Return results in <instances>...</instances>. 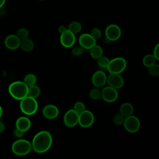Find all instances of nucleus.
Instances as JSON below:
<instances>
[{"label": "nucleus", "mask_w": 159, "mask_h": 159, "mask_svg": "<svg viewBox=\"0 0 159 159\" xmlns=\"http://www.w3.org/2000/svg\"><path fill=\"white\" fill-rule=\"evenodd\" d=\"M31 143L33 150L36 153H43L47 152L52 144L51 134L47 130L40 131L35 134Z\"/></svg>", "instance_id": "obj_1"}, {"label": "nucleus", "mask_w": 159, "mask_h": 159, "mask_svg": "<svg viewBox=\"0 0 159 159\" xmlns=\"http://www.w3.org/2000/svg\"><path fill=\"white\" fill-rule=\"evenodd\" d=\"M28 88L24 81H17L9 84L8 92L14 99L20 101L28 95Z\"/></svg>", "instance_id": "obj_2"}, {"label": "nucleus", "mask_w": 159, "mask_h": 159, "mask_svg": "<svg viewBox=\"0 0 159 159\" xmlns=\"http://www.w3.org/2000/svg\"><path fill=\"white\" fill-rule=\"evenodd\" d=\"M11 150L16 155L25 156L32 150V143L27 140L19 139L12 143Z\"/></svg>", "instance_id": "obj_3"}, {"label": "nucleus", "mask_w": 159, "mask_h": 159, "mask_svg": "<svg viewBox=\"0 0 159 159\" xmlns=\"http://www.w3.org/2000/svg\"><path fill=\"white\" fill-rule=\"evenodd\" d=\"M20 111L25 115L31 116L34 114L38 109V103L37 100L29 96H27L20 100Z\"/></svg>", "instance_id": "obj_4"}, {"label": "nucleus", "mask_w": 159, "mask_h": 159, "mask_svg": "<svg viewBox=\"0 0 159 159\" xmlns=\"http://www.w3.org/2000/svg\"><path fill=\"white\" fill-rule=\"evenodd\" d=\"M127 66V61L122 57H117L109 60L107 70L109 73L120 74L123 72Z\"/></svg>", "instance_id": "obj_5"}, {"label": "nucleus", "mask_w": 159, "mask_h": 159, "mask_svg": "<svg viewBox=\"0 0 159 159\" xmlns=\"http://www.w3.org/2000/svg\"><path fill=\"white\" fill-rule=\"evenodd\" d=\"M123 125L127 132L135 133L140 129V122L137 117L131 115L125 117Z\"/></svg>", "instance_id": "obj_6"}, {"label": "nucleus", "mask_w": 159, "mask_h": 159, "mask_svg": "<svg viewBox=\"0 0 159 159\" xmlns=\"http://www.w3.org/2000/svg\"><path fill=\"white\" fill-rule=\"evenodd\" d=\"M94 121V116L93 114L88 111L84 110L79 114L78 124L82 127L87 128L93 125Z\"/></svg>", "instance_id": "obj_7"}, {"label": "nucleus", "mask_w": 159, "mask_h": 159, "mask_svg": "<svg viewBox=\"0 0 159 159\" xmlns=\"http://www.w3.org/2000/svg\"><path fill=\"white\" fill-rule=\"evenodd\" d=\"M106 38L109 41H116L121 35V30L120 27L116 24L109 25L105 30Z\"/></svg>", "instance_id": "obj_8"}, {"label": "nucleus", "mask_w": 159, "mask_h": 159, "mask_svg": "<svg viewBox=\"0 0 159 159\" xmlns=\"http://www.w3.org/2000/svg\"><path fill=\"white\" fill-rule=\"evenodd\" d=\"M101 98L107 102H112L117 100L118 92L116 89L112 87L106 86L101 90Z\"/></svg>", "instance_id": "obj_9"}, {"label": "nucleus", "mask_w": 159, "mask_h": 159, "mask_svg": "<svg viewBox=\"0 0 159 159\" xmlns=\"http://www.w3.org/2000/svg\"><path fill=\"white\" fill-rule=\"evenodd\" d=\"M79 114L73 109L66 112L63 117L64 124L68 127H73L78 124Z\"/></svg>", "instance_id": "obj_10"}, {"label": "nucleus", "mask_w": 159, "mask_h": 159, "mask_svg": "<svg viewBox=\"0 0 159 159\" xmlns=\"http://www.w3.org/2000/svg\"><path fill=\"white\" fill-rule=\"evenodd\" d=\"M61 44L66 48H70L73 46L76 41V37L73 33L66 29L64 32L61 34L60 38Z\"/></svg>", "instance_id": "obj_11"}, {"label": "nucleus", "mask_w": 159, "mask_h": 159, "mask_svg": "<svg viewBox=\"0 0 159 159\" xmlns=\"http://www.w3.org/2000/svg\"><path fill=\"white\" fill-rule=\"evenodd\" d=\"M106 83L109 86L112 87L116 89L121 88L124 84L123 78L120 75V74L110 73V75L107 76Z\"/></svg>", "instance_id": "obj_12"}, {"label": "nucleus", "mask_w": 159, "mask_h": 159, "mask_svg": "<svg viewBox=\"0 0 159 159\" xmlns=\"http://www.w3.org/2000/svg\"><path fill=\"white\" fill-rule=\"evenodd\" d=\"M96 41L90 34H81L78 39V42L81 47L84 49L89 50L96 43Z\"/></svg>", "instance_id": "obj_13"}, {"label": "nucleus", "mask_w": 159, "mask_h": 159, "mask_svg": "<svg viewBox=\"0 0 159 159\" xmlns=\"http://www.w3.org/2000/svg\"><path fill=\"white\" fill-rule=\"evenodd\" d=\"M107 76L106 73L102 71L99 70L94 73L91 78L93 84L96 88H101L104 86L106 83Z\"/></svg>", "instance_id": "obj_14"}, {"label": "nucleus", "mask_w": 159, "mask_h": 159, "mask_svg": "<svg viewBox=\"0 0 159 159\" xmlns=\"http://www.w3.org/2000/svg\"><path fill=\"white\" fill-rule=\"evenodd\" d=\"M42 114L46 119H54L58 117L59 110L56 106L53 104H48L43 108Z\"/></svg>", "instance_id": "obj_15"}, {"label": "nucleus", "mask_w": 159, "mask_h": 159, "mask_svg": "<svg viewBox=\"0 0 159 159\" xmlns=\"http://www.w3.org/2000/svg\"><path fill=\"white\" fill-rule=\"evenodd\" d=\"M20 39L16 34H11L6 37L4 40V44L7 48L14 50L18 48L20 46Z\"/></svg>", "instance_id": "obj_16"}, {"label": "nucleus", "mask_w": 159, "mask_h": 159, "mask_svg": "<svg viewBox=\"0 0 159 159\" xmlns=\"http://www.w3.org/2000/svg\"><path fill=\"white\" fill-rule=\"evenodd\" d=\"M31 127V122L30 119L25 116L19 117L16 121V128L23 131L26 132L30 129Z\"/></svg>", "instance_id": "obj_17"}, {"label": "nucleus", "mask_w": 159, "mask_h": 159, "mask_svg": "<svg viewBox=\"0 0 159 159\" xmlns=\"http://www.w3.org/2000/svg\"><path fill=\"white\" fill-rule=\"evenodd\" d=\"M120 114H121L124 117L132 115L134 112V107L129 102H125L122 104L119 108Z\"/></svg>", "instance_id": "obj_18"}, {"label": "nucleus", "mask_w": 159, "mask_h": 159, "mask_svg": "<svg viewBox=\"0 0 159 159\" xmlns=\"http://www.w3.org/2000/svg\"><path fill=\"white\" fill-rule=\"evenodd\" d=\"M19 47H20L22 50L25 52H30L33 50L34 44L33 41L27 37L26 39L20 40Z\"/></svg>", "instance_id": "obj_19"}, {"label": "nucleus", "mask_w": 159, "mask_h": 159, "mask_svg": "<svg viewBox=\"0 0 159 159\" xmlns=\"http://www.w3.org/2000/svg\"><path fill=\"white\" fill-rule=\"evenodd\" d=\"M90 55L94 59H98L103 55V50L102 47L98 45H94L90 49Z\"/></svg>", "instance_id": "obj_20"}, {"label": "nucleus", "mask_w": 159, "mask_h": 159, "mask_svg": "<svg viewBox=\"0 0 159 159\" xmlns=\"http://www.w3.org/2000/svg\"><path fill=\"white\" fill-rule=\"evenodd\" d=\"M23 81L28 87H29L35 84L37 82V77L33 73H29L24 76Z\"/></svg>", "instance_id": "obj_21"}, {"label": "nucleus", "mask_w": 159, "mask_h": 159, "mask_svg": "<svg viewBox=\"0 0 159 159\" xmlns=\"http://www.w3.org/2000/svg\"><path fill=\"white\" fill-rule=\"evenodd\" d=\"M82 29L81 24L78 21H73L69 24L68 26V30L73 33L74 34L79 33Z\"/></svg>", "instance_id": "obj_22"}, {"label": "nucleus", "mask_w": 159, "mask_h": 159, "mask_svg": "<svg viewBox=\"0 0 159 159\" xmlns=\"http://www.w3.org/2000/svg\"><path fill=\"white\" fill-rule=\"evenodd\" d=\"M40 89L38 86L34 84L29 87L27 96H29L32 98L36 99L40 96Z\"/></svg>", "instance_id": "obj_23"}, {"label": "nucleus", "mask_w": 159, "mask_h": 159, "mask_svg": "<svg viewBox=\"0 0 159 159\" xmlns=\"http://www.w3.org/2000/svg\"><path fill=\"white\" fill-rule=\"evenodd\" d=\"M157 60L156 59V58L153 56V55L152 54H148L145 55L142 60V63L143 65L147 67H149L150 66L155 64L156 63V61Z\"/></svg>", "instance_id": "obj_24"}, {"label": "nucleus", "mask_w": 159, "mask_h": 159, "mask_svg": "<svg viewBox=\"0 0 159 159\" xmlns=\"http://www.w3.org/2000/svg\"><path fill=\"white\" fill-rule=\"evenodd\" d=\"M109 63V59L105 56L102 55L97 59L98 65L102 69H107Z\"/></svg>", "instance_id": "obj_25"}, {"label": "nucleus", "mask_w": 159, "mask_h": 159, "mask_svg": "<svg viewBox=\"0 0 159 159\" xmlns=\"http://www.w3.org/2000/svg\"><path fill=\"white\" fill-rule=\"evenodd\" d=\"M89 96L93 100H98L101 98V90L98 88H94L89 91Z\"/></svg>", "instance_id": "obj_26"}, {"label": "nucleus", "mask_w": 159, "mask_h": 159, "mask_svg": "<svg viewBox=\"0 0 159 159\" xmlns=\"http://www.w3.org/2000/svg\"><path fill=\"white\" fill-rule=\"evenodd\" d=\"M148 70L149 74L153 76H158L159 75V65L157 63H155L151 66H150Z\"/></svg>", "instance_id": "obj_27"}, {"label": "nucleus", "mask_w": 159, "mask_h": 159, "mask_svg": "<svg viewBox=\"0 0 159 159\" xmlns=\"http://www.w3.org/2000/svg\"><path fill=\"white\" fill-rule=\"evenodd\" d=\"M125 117L121 114H116L113 116L112 120L113 122L117 125H123Z\"/></svg>", "instance_id": "obj_28"}, {"label": "nucleus", "mask_w": 159, "mask_h": 159, "mask_svg": "<svg viewBox=\"0 0 159 159\" xmlns=\"http://www.w3.org/2000/svg\"><path fill=\"white\" fill-rule=\"evenodd\" d=\"M16 35L20 39H24L28 37L29 36V31L25 28H20L17 30Z\"/></svg>", "instance_id": "obj_29"}, {"label": "nucleus", "mask_w": 159, "mask_h": 159, "mask_svg": "<svg viewBox=\"0 0 159 159\" xmlns=\"http://www.w3.org/2000/svg\"><path fill=\"white\" fill-rule=\"evenodd\" d=\"M73 109L74 111H75L78 114H80L81 112H82L83 111H84L86 109V107H85V105L84 104V103H83L82 102L78 101V102H76L75 103Z\"/></svg>", "instance_id": "obj_30"}, {"label": "nucleus", "mask_w": 159, "mask_h": 159, "mask_svg": "<svg viewBox=\"0 0 159 159\" xmlns=\"http://www.w3.org/2000/svg\"><path fill=\"white\" fill-rule=\"evenodd\" d=\"M90 35L96 40H98L101 38V35H102V33H101V31L98 28H94L91 30V33H90Z\"/></svg>", "instance_id": "obj_31"}, {"label": "nucleus", "mask_w": 159, "mask_h": 159, "mask_svg": "<svg viewBox=\"0 0 159 159\" xmlns=\"http://www.w3.org/2000/svg\"><path fill=\"white\" fill-rule=\"evenodd\" d=\"M71 53H72V55L75 57H80L83 54L84 48L81 46L76 47L72 50Z\"/></svg>", "instance_id": "obj_32"}, {"label": "nucleus", "mask_w": 159, "mask_h": 159, "mask_svg": "<svg viewBox=\"0 0 159 159\" xmlns=\"http://www.w3.org/2000/svg\"><path fill=\"white\" fill-rule=\"evenodd\" d=\"M24 132H23L17 128H15L14 130H13V135L16 138L22 137L24 135Z\"/></svg>", "instance_id": "obj_33"}, {"label": "nucleus", "mask_w": 159, "mask_h": 159, "mask_svg": "<svg viewBox=\"0 0 159 159\" xmlns=\"http://www.w3.org/2000/svg\"><path fill=\"white\" fill-rule=\"evenodd\" d=\"M153 56L157 60H159V44H157L153 49Z\"/></svg>", "instance_id": "obj_34"}, {"label": "nucleus", "mask_w": 159, "mask_h": 159, "mask_svg": "<svg viewBox=\"0 0 159 159\" xmlns=\"http://www.w3.org/2000/svg\"><path fill=\"white\" fill-rule=\"evenodd\" d=\"M66 30V27L64 26V25H60L58 27V32L60 33V34H62L63 32H64L65 30Z\"/></svg>", "instance_id": "obj_35"}, {"label": "nucleus", "mask_w": 159, "mask_h": 159, "mask_svg": "<svg viewBox=\"0 0 159 159\" xmlns=\"http://www.w3.org/2000/svg\"><path fill=\"white\" fill-rule=\"evenodd\" d=\"M5 129V125L4 124V123L0 120V133H2V132H4Z\"/></svg>", "instance_id": "obj_36"}, {"label": "nucleus", "mask_w": 159, "mask_h": 159, "mask_svg": "<svg viewBox=\"0 0 159 159\" xmlns=\"http://www.w3.org/2000/svg\"><path fill=\"white\" fill-rule=\"evenodd\" d=\"M5 2H6V0H0V8L4 6V4H5Z\"/></svg>", "instance_id": "obj_37"}, {"label": "nucleus", "mask_w": 159, "mask_h": 159, "mask_svg": "<svg viewBox=\"0 0 159 159\" xmlns=\"http://www.w3.org/2000/svg\"><path fill=\"white\" fill-rule=\"evenodd\" d=\"M2 107L0 106V119L2 117Z\"/></svg>", "instance_id": "obj_38"}, {"label": "nucleus", "mask_w": 159, "mask_h": 159, "mask_svg": "<svg viewBox=\"0 0 159 159\" xmlns=\"http://www.w3.org/2000/svg\"><path fill=\"white\" fill-rule=\"evenodd\" d=\"M40 1H43V0H40Z\"/></svg>", "instance_id": "obj_39"}]
</instances>
